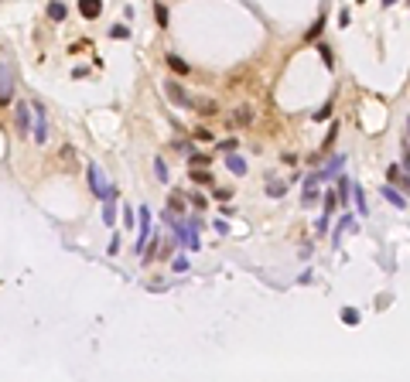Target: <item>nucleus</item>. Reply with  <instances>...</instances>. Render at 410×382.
<instances>
[{"mask_svg":"<svg viewBox=\"0 0 410 382\" xmlns=\"http://www.w3.org/2000/svg\"><path fill=\"white\" fill-rule=\"evenodd\" d=\"M171 270H178V273H181V270H188V260H185V256H178V260H175V266H171Z\"/></svg>","mask_w":410,"mask_h":382,"instance_id":"nucleus-28","label":"nucleus"},{"mask_svg":"<svg viewBox=\"0 0 410 382\" xmlns=\"http://www.w3.org/2000/svg\"><path fill=\"white\" fill-rule=\"evenodd\" d=\"M154 174L161 181H168V168H164V160H154Z\"/></svg>","mask_w":410,"mask_h":382,"instance_id":"nucleus-21","label":"nucleus"},{"mask_svg":"<svg viewBox=\"0 0 410 382\" xmlns=\"http://www.w3.org/2000/svg\"><path fill=\"white\" fill-rule=\"evenodd\" d=\"M393 4H396V0H383V7H393Z\"/></svg>","mask_w":410,"mask_h":382,"instance_id":"nucleus-31","label":"nucleus"},{"mask_svg":"<svg viewBox=\"0 0 410 382\" xmlns=\"http://www.w3.org/2000/svg\"><path fill=\"white\" fill-rule=\"evenodd\" d=\"M400 168H396V164H390V168H386V178H390V184H396V178H400Z\"/></svg>","mask_w":410,"mask_h":382,"instance_id":"nucleus-22","label":"nucleus"},{"mask_svg":"<svg viewBox=\"0 0 410 382\" xmlns=\"http://www.w3.org/2000/svg\"><path fill=\"white\" fill-rule=\"evenodd\" d=\"M229 194H233L229 188H215V198H219V202H229Z\"/></svg>","mask_w":410,"mask_h":382,"instance_id":"nucleus-26","label":"nucleus"},{"mask_svg":"<svg viewBox=\"0 0 410 382\" xmlns=\"http://www.w3.org/2000/svg\"><path fill=\"white\" fill-rule=\"evenodd\" d=\"M403 168H407V171H410V154H407V157H403Z\"/></svg>","mask_w":410,"mask_h":382,"instance_id":"nucleus-30","label":"nucleus"},{"mask_svg":"<svg viewBox=\"0 0 410 382\" xmlns=\"http://www.w3.org/2000/svg\"><path fill=\"white\" fill-rule=\"evenodd\" d=\"M137 215H140V236H137L140 242H137V249L144 252V249H147V232H151V208H140Z\"/></svg>","mask_w":410,"mask_h":382,"instance_id":"nucleus-5","label":"nucleus"},{"mask_svg":"<svg viewBox=\"0 0 410 382\" xmlns=\"http://www.w3.org/2000/svg\"><path fill=\"white\" fill-rule=\"evenodd\" d=\"M48 18H52V20H65V18H69V10H65V4H62V0H52V4H48Z\"/></svg>","mask_w":410,"mask_h":382,"instance_id":"nucleus-9","label":"nucleus"},{"mask_svg":"<svg viewBox=\"0 0 410 382\" xmlns=\"http://www.w3.org/2000/svg\"><path fill=\"white\" fill-rule=\"evenodd\" d=\"M188 164H192V168H209V157H205V154H192Z\"/></svg>","mask_w":410,"mask_h":382,"instance_id":"nucleus-17","label":"nucleus"},{"mask_svg":"<svg viewBox=\"0 0 410 382\" xmlns=\"http://www.w3.org/2000/svg\"><path fill=\"white\" fill-rule=\"evenodd\" d=\"M110 34H113V38H127V34H130V28H127V24H123V28H120V24H117V28H113V31H110Z\"/></svg>","mask_w":410,"mask_h":382,"instance_id":"nucleus-25","label":"nucleus"},{"mask_svg":"<svg viewBox=\"0 0 410 382\" xmlns=\"http://www.w3.org/2000/svg\"><path fill=\"white\" fill-rule=\"evenodd\" d=\"M14 110H18V126H21V134H28V130H31V120H28V102H14Z\"/></svg>","mask_w":410,"mask_h":382,"instance_id":"nucleus-8","label":"nucleus"},{"mask_svg":"<svg viewBox=\"0 0 410 382\" xmlns=\"http://www.w3.org/2000/svg\"><path fill=\"white\" fill-rule=\"evenodd\" d=\"M89 188H93V194L103 198V202H106V198H117V188L106 181V174H103L99 164H89Z\"/></svg>","mask_w":410,"mask_h":382,"instance_id":"nucleus-1","label":"nucleus"},{"mask_svg":"<svg viewBox=\"0 0 410 382\" xmlns=\"http://www.w3.org/2000/svg\"><path fill=\"white\" fill-rule=\"evenodd\" d=\"M79 14L86 20L99 18V14H103V0H79Z\"/></svg>","mask_w":410,"mask_h":382,"instance_id":"nucleus-6","label":"nucleus"},{"mask_svg":"<svg viewBox=\"0 0 410 382\" xmlns=\"http://www.w3.org/2000/svg\"><path fill=\"white\" fill-rule=\"evenodd\" d=\"M253 120V106H239L233 116H229V126H243V123H250Z\"/></svg>","mask_w":410,"mask_h":382,"instance_id":"nucleus-7","label":"nucleus"},{"mask_svg":"<svg viewBox=\"0 0 410 382\" xmlns=\"http://www.w3.org/2000/svg\"><path fill=\"white\" fill-rule=\"evenodd\" d=\"M328 116H332V106H321V110L314 113V120H328Z\"/></svg>","mask_w":410,"mask_h":382,"instance_id":"nucleus-27","label":"nucleus"},{"mask_svg":"<svg viewBox=\"0 0 410 382\" xmlns=\"http://www.w3.org/2000/svg\"><path fill=\"white\" fill-rule=\"evenodd\" d=\"M192 181H195V184H209V181H212L209 168H205V171H202V168H192Z\"/></svg>","mask_w":410,"mask_h":382,"instance_id":"nucleus-12","label":"nucleus"},{"mask_svg":"<svg viewBox=\"0 0 410 382\" xmlns=\"http://www.w3.org/2000/svg\"><path fill=\"white\" fill-rule=\"evenodd\" d=\"M154 14H157V24H161V28H168V7H164V4H157Z\"/></svg>","mask_w":410,"mask_h":382,"instance_id":"nucleus-16","label":"nucleus"},{"mask_svg":"<svg viewBox=\"0 0 410 382\" xmlns=\"http://www.w3.org/2000/svg\"><path fill=\"white\" fill-rule=\"evenodd\" d=\"M14 72H11V65H0V106H7L11 102V86H14Z\"/></svg>","mask_w":410,"mask_h":382,"instance_id":"nucleus-4","label":"nucleus"},{"mask_svg":"<svg viewBox=\"0 0 410 382\" xmlns=\"http://www.w3.org/2000/svg\"><path fill=\"white\" fill-rule=\"evenodd\" d=\"M321 24H325V20H321V18L314 20V28H311V31H308V41H314V38H318V34H321Z\"/></svg>","mask_w":410,"mask_h":382,"instance_id":"nucleus-23","label":"nucleus"},{"mask_svg":"<svg viewBox=\"0 0 410 382\" xmlns=\"http://www.w3.org/2000/svg\"><path fill=\"white\" fill-rule=\"evenodd\" d=\"M352 194H355V205H359V215H366V212H369V208H366V194H362V188H355V184H352Z\"/></svg>","mask_w":410,"mask_h":382,"instance_id":"nucleus-14","label":"nucleus"},{"mask_svg":"<svg viewBox=\"0 0 410 382\" xmlns=\"http://www.w3.org/2000/svg\"><path fill=\"white\" fill-rule=\"evenodd\" d=\"M168 65L175 68L178 76H188V65H185V62H181V58H178V55H168Z\"/></svg>","mask_w":410,"mask_h":382,"instance_id":"nucleus-13","label":"nucleus"},{"mask_svg":"<svg viewBox=\"0 0 410 382\" xmlns=\"http://www.w3.org/2000/svg\"><path fill=\"white\" fill-rule=\"evenodd\" d=\"M181 208H185V202H181V198H175V194H171V198H168V212H178V215H181Z\"/></svg>","mask_w":410,"mask_h":382,"instance_id":"nucleus-18","label":"nucleus"},{"mask_svg":"<svg viewBox=\"0 0 410 382\" xmlns=\"http://www.w3.org/2000/svg\"><path fill=\"white\" fill-rule=\"evenodd\" d=\"M318 52H321V62H325V65H328V68H332V48H328V44H321V48H318Z\"/></svg>","mask_w":410,"mask_h":382,"instance_id":"nucleus-19","label":"nucleus"},{"mask_svg":"<svg viewBox=\"0 0 410 382\" xmlns=\"http://www.w3.org/2000/svg\"><path fill=\"white\" fill-rule=\"evenodd\" d=\"M195 140H202V144H212V134H209L205 126H198V130H195Z\"/></svg>","mask_w":410,"mask_h":382,"instance_id":"nucleus-20","label":"nucleus"},{"mask_svg":"<svg viewBox=\"0 0 410 382\" xmlns=\"http://www.w3.org/2000/svg\"><path fill=\"white\" fill-rule=\"evenodd\" d=\"M164 92H168V99H171L175 106H188V110H195V99L185 92L178 82H171V78H168V82H164Z\"/></svg>","mask_w":410,"mask_h":382,"instance_id":"nucleus-2","label":"nucleus"},{"mask_svg":"<svg viewBox=\"0 0 410 382\" xmlns=\"http://www.w3.org/2000/svg\"><path fill=\"white\" fill-rule=\"evenodd\" d=\"M267 191H270V198H280V194H284V184H280V181H273Z\"/></svg>","mask_w":410,"mask_h":382,"instance_id":"nucleus-24","label":"nucleus"},{"mask_svg":"<svg viewBox=\"0 0 410 382\" xmlns=\"http://www.w3.org/2000/svg\"><path fill=\"white\" fill-rule=\"evenodd\" d=\"M226 168L243 178V174H246V160H243V157H236V154H229V157H226Z\"/></svg>","mask_w":410,"mask_h":382,"instance_id":"nucleus-10","label":"nucleus"},{"mask_svg":"<svg viewBox=\"0 0 410 382\" xmlns=\"http://www.w3.org/2000/svg\"><path fill=\"white\" fill-rule=\"evenodd\" d=\"M342 321L345 324H359V310L355 307H342Z\"/></svg>","mask_w":410,"mask_h":382,"instance_id":"nucleus-15","label":"nucleus"},{"mask_svg":"<svg viewBox=\"0 0 410 382\" xmlns=\"http://www.w3.org/2000/svg\"><path fill=\"white\" fill-rule=\"evenodd\" d=\"M383 198H386V202H393L396 208H407V198H403L400 191H393V188H383Z\"/></svg>","mask_w":410,"mask_h":382,"instance_id":"nucleus-11","label":"nucleus"},{"mask_svg":"<svg viewBox=\"0 0 410 382\" xmlns=\"http://www.w3.org/2000/svg\"><path fill=\"white\" fill-rule=\"evenodd\" d=\"M396 184H403V191L410 194V178H403V174H400V178H396Z\"/></svg>","mask_w":410,"mask_h":382,"instance_id":"nucleus-29","label":"nucleus"},{"mask_svg":"<svg viewBox=\"0 0 410 382\" xmlns=\"http://www.w3.org/2000/svg\"><path fill=\"white\" fill-rule=\"evenodd\" d=\"M31 106H35V116H38V120H35V140H38V144H45V140H48V123H45V106H41V102H31Z\"/></svg>","mask_w":410,"mask_h":382,"instance_id":"nucleus-3","label":"nucleus"}]
</instances>
